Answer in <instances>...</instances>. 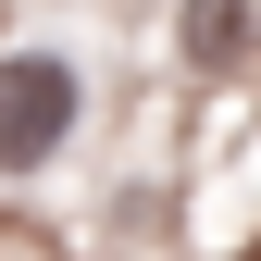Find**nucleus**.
Listing matches in <instances>:
<instances>
[{
	"mask_svg": "<svg viewBox=\"0 0 261 261\" xmlns=\"http://www.w3.org/2000/svg\"><path fill=\"white\" fill-rule=\"evenodd\" d=\"M87 137V62L62 38H0V187L50 174Z\"/></svg>",
	"mask_w": 261,
	"mask_h": 261,
	"instance_id": "f257e3e1",
	"label": "nucleus"
},
{
	"mask_svg": "<svg viewBox=\"0 0 261 261\" xmlns=\"http://www.w3.org/2000/svg\"><path fill=\"white\" fill-rule=\"evenodd\" d=\"M174 50H187V75H237V62L261 50V0H187Z\"/></svg>",
	"mask_w": 261,
	"mask_h": 261,
	"instance_id": "f03ea898",
	"label": "nucleus"
}]
</instances>
